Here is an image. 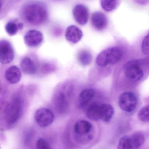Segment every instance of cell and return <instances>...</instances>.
Listing matches in <instances>:
<instances>
[{"instance_id": "17", "label": "cell", "mask_w": 149, "mask_h": 149, "mask_svg": "<svg viewBox=\"0 0 149 149\" xmlns=\"http://www.w3.org/2000/svg\"><path fill=\"white\" fill-rule=\"evenodd\" d=\"M101 106V104L96 102L91 104L86 111L87 117L92 121H98L100 119Z\"/></svg>"}, {"instance_id": "9", "label": "cell", "mask_w": 149, "mask_h": 149, "mask_svg": "<svg viewBox=\"0 0 149 149\" xmlns=\"http://www.w3.org/2000/svg\"><path fill=\"white\" fill-rule=\"evenodd\" d=\"M74 19L76 22L81 25L87 24L88 20L89 11L84 5H77L74 7L73 10Z\"/></svg>"}, {"instance_id": "25", "label": "cell", "mask_w": 149, "mask_h": 149, "mask_svg": "<svg viewBox=\"0 0 149 149\" xmlns=\"http://www.w3.org/2000/svg\"><path fill=\"white\" fill-rule=\"evenodd\" d=\"M36 148L38 149H50L51 147L46 140L43 139H40L36 143Z\"/></svg>"}, {"instance_id": "3", "label": "cell", "mask_w": 149, "mask_h": 149, "mask_svg": "<svg viewBox=\"0 0 149 149\" xmlns=\"http://www.w3.org/2000/svg\"><path fill=\"white\" fill-rule=\"evenodd\" d=\"M22 105L20 99L15 98L7 105L5 110V118L8 123H15L20 117L22 111Z\"/></svg>"}, {"instance_id": "1", "label": "cell", "mask_w": 149, "mask_h": 149, "mask_svg": "<svg viewBox=\"0 0 149 149\" xmlns=\"http://www.w3.org/2000/svg\"><path fill=\"white\" fill-rule=\"evenodd\" d=\"M22 15L27 23L33 26H40L47 20V7L45 3L41 1H29L23 6Z\"/></svg>"}, {"instance_id": "24", "label": "cell", "mask_w": 149, "mask_h": 149, "mask_svg": "<svg viewBox=\"0 0 149 149\" xmlns=\"http://www.w3.org/2000/svg\"><path fill=\"white\" fill-rule=\"evenodd\" d=\"M141 48L143 54L149 55V33L143 40Z\"/></svg>"}, {"instance_id": "21", "label": "cell", "mask_w": 149, "mask_h": 149, "mask_svg": "<svg viewBox=\"0 0 149 149\" xmlns=\"http://www.w3.org/2000/svg\"><path fill=\"white\" fill-rule=\"evenodd\" d=\"M119 0H101L102 8L107 12L115 10L118 5Z\"/></svg>"}, {"instance_id": "8", "label": "cell", "mask_w": 149, "mask_h": 149, "mask_svg": "<svg viewBox=\"0 0 149 149\" xmlns=\"http://www.w3.org/2000/svg\"><path fill=\"white\" fill-rule=\"evenodd\" d=\"M14 57L13 49L11 43L6 40L0 42V61L2 64L12 62Z\"/></svg>"}, {"instance_id": "2", "label": "cell", "mask_w": 149, "mask_h": 149, "mask_svg": "<svg viewBox=\"0 0 149 149\" xmlns=\"http://www.w3.org/2000/svg\"><path fill=\"white\" fill-rule=\"evenodd\" d=\"M123 56L121 49L117 47L109 48L99 54L96 63L99 67L104 68L109 65H113L119 62Z\"/></svg>"}, {"instance_id": "15", "label": "cell", "mask_w": 149, "mask_h": 149, "mask_svg": "<svg viewBox=\"0 0 149 149\" xmlns=\"http://www.w3.org/2000/svg\"><path fill=\"white\" fill-rule=\"evenodd\" d=\"M95 91L92 89L84 90L79 95L78 104L81 109L86 107L95 96Z\"/></svg>"}, {"instance_id": "11", "label": "cell", "mask_w": 149, "mask_h": 149, "mask_svg": "<svg viewBox=\"0 0 149 149\" xmlns=\"http://www.w3.org/2000/svg\"><path fill=\"white\" fill-rule=\"evenodd\" d=\"M82 31L77 27L70 26L67 28L65 33L66 40L72 43H77L83 37Z\"/></svg>"}, {"instance_id": "4", "label": "cell", "mask_w": 149, "mask_h": 149, "mask_svg": "<svg viewBox=\"0 0 149 149\" xmlns=\"http://www.w3.org/2000/svg\"><path fill=\"white\" fill-rule=\"evenodd\" d=\"M145 138L143 133L136 132L130 136L120 138L118 148L119 149H138L143 145Z\"/></svg>"}, {"instance_id": "12", "label": "cell", "mask_w": 149, "mask_h": 149, "mask_svg": "<svg viewBox=\"0 0 149 149\" xmlns=\"http://www.w3.org/2000/svg\"><path fill=\"white\" fill-rule=\"evenodd\" d=\"M91 20L92 26L97 30H103L108 25L107 17L101 12L94 13L91 16Z\"/></svg>"}, {"instance_id": "14", "label": "cell", "mask_w": 149, "mask_h": 149, "mask_svg": "<svg viewBox=\"0 0 149 149\" xmlns=\"http://www.w3.org/2000/svg\"><path fill=\"white\" fill-rule=\"evenodd\" d=\"M5 77L8 82L12 84H15L19 82L21 78L20 70L16 66H11L6 70Z\"/></svg>"}, {"instance_id": "6", "label": "cell", "mask_w": 149, "mask_h": 149, "mask_svg": "<svg viewBox=\"0 0 149 149\" xmlns=\"http://www.w3.org/2000/svg\"><path fill=\"white\" fill-rule=\"evenodd\" d=\"M118 103L120 108L124 111L131 112L136 109L137 100L136 95L133 93L127 91L120 95Z\"/></svg>"}, {"instance_id": "13", "label": "cell", "mask_w": 149, "mask_h": 149, "mask_svg": "<svg viewBox=\"0 0 149 149\" xmlns=\"http://www.w3.org/2000/svg\"><path fill=\"white\" fill-rule=\"evenodd\" d=\"M54 104L56 109L59 112L64 113L69 108V102L65 94L60 92L54 97Z\"/></svg>"}, {"instance_id": "19", "label": "cell", "mask_w": 149, "mask_h": 149, "mask_svg": "<svg viewBox=\"0 0 149 149\" xmlns=\"http://www.w3.org/2000/svg\"><path fill=\"white\" fill-rule=\"evenodd\" d=\"M114 114V109L109 104H101L100 119L104 122H108L112 118Z\"/></svg>"}, {"instance_id": "18", "label": "cell", "mask_w": 149, "mask_h": 149, "mask_svg": "<svg viewBox=\"0 0 149 149\" xmlns=\"http://www.w3.org/2000/svg\"><path fill=\"white\" fill-rule=\"evenodd\" d=\"M22 70L27 74H34L37 71V68L33 60L29 57H25L21 62Z\"/></svg>"}, {"instance_id": "20", "label": "cell", "mask_w": 149, "mask_h": 149, "mask_svg": "<svg viewBox=\"0 0 149 149\" xmlns=\"http://www.w3.org/2000/svg\"><path fill=\"white\" fill-rule=\"evenodd\" d=\"M77 58L81 64L83 66H87L91 62L92 56L89 51L81 50L78 53Z\"/></svg>"}, {"instance_id": "7", "label": "cell", "mask_w": 149, "mask_h": 149, "mask_svg": "<svg viewBox=\"0 0 149 149\" xmlns=\"http://www.w3.org/2000/svg\"><path fill=\"white\" fill-rule=\"evenodd\" d=\"M54 118L52 111L47 108L39 109L35 114L36 122L41 127L49 126L54 122Z\"/></svg>"}, {"instance_id": "10", "label": "cell", "mask_w": 149, "mask_h": 149, "mask_svg": "<svg viewBox=\"0 0 149 149\" xmlns=\"http://www.w3.org/2000/svg\"><path fill=\"white\" fill-rule=\"evenodd\" d=\"M42 40L43 36L38 30H29L26 34L24 37L25 43L30 47H37L42 43Z\"/></svg>"}, {"instance_id": "23", "label": "cell", "mask_w": 149, "mask_h": 149, "mask_svg": "<svg viewBox=\"0 0 149 149\" xmlns=\"http://www.w3.org/2000/svg\"><path fill=\"white\" fill-rule=\"evenodd\" d=\"M19 28L15 23L12 22H8L6 26V30L7 33L10 36H14L17 33Z\"/></svg>"}, {"instance_id": "16", "label": "cell", "mask_w": 149, "mask_h": 149, "mask_svg": "<svg viewBox=\"0 0 149 149\" xmlns=\"http://www.w3.org/2000/svg\"><path fill=\"white\" fill-rule=\"evenodd\" d=\"M92 129V125L85 120H81L77 121L74 125V131L77 135L85 136L90 132Z\"/></svg>"}, {"instance_id": "22", "label": "cell", "mask_w": 149, "mask_h": 149, "mask_svg": "<svg viewBox=\"0 0 149 149\" xmlns=\"http://www.w3.org/2000/svg\"><path fill=\"white\" fill-rule=\"evenodd\" d=\"M138 117L142 122H149V105L144 106L139 110Z\"/></svg>"}, {"instance_id": "5", "label": "cell", "mask_w": 149, "mask_h": 149, "mask_svg": "<svg viewBox=\"0 0 149 149\" xmlns=\"http://www.w3.org/2000/svg\"><path fill=\"white\" fill-rule=\"evenodd\" d=\"M124 72L127 78L132 81H139L144 75L141 64L136 60L128 62L124 67Z\"/></svg>"}]
</instances>
